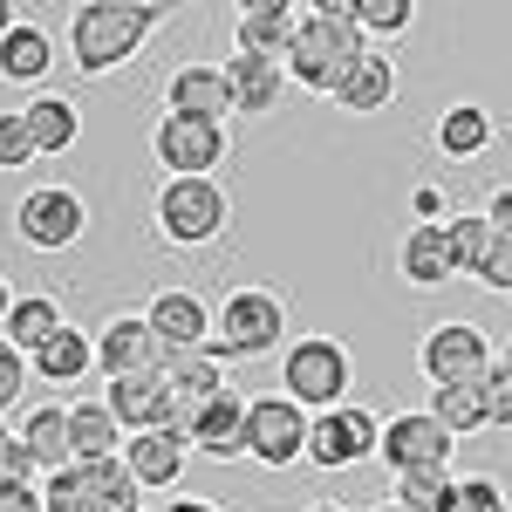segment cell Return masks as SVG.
Masks as SVG:
<instances>
[{"instance_id":"5","label":"cell","mask_w":512,"mask_h":512,"mask_svg":"<svg viewBox=\"0 0 512 512\" xmlns=\"http://www.w3.org/2000/svg\"><path fill=\"white\" fill-rule=\"evenodd\" d=\"M233 226V198L219 178H164L158 185V233L171 246H212Z\"/></svg>"},{"instance_id":"39","label":"cell","mask_w":512,"mask_h":512,"mask_svg":"<svg viewBox=\"0 0 512 512\" xmlns=\"http://www.w3.org/2000/svg\"><path fill=\"white\" fill-rule=\"evenodd\" d=\"M21 390H28V355L0 342V417H7V410L21 403Z\"/></svg>"},{"instance_id":"49","label":"cell","mask_w":512,"mask_h":512,"mask_svg":"<svg viewBox=\"0 0 512 512\" xmlns=\"http://www.w3.org/2000/svg\"><path fill=\"white\" fill-rule=\"evenodd\" d=\"M499 362H506V369H512V342H506V355H499Z\"/></svg>"},{"instance_id":"32","label":"cell","mask_w":512,"mask_h":512,"mask_svg":"<svg viewBox=\"0 0 512 512\" xmlns=\"http://www.w3.org/2000/svg\"><path fill=\"white\" fill-rule=\"evenodd\" d=\"M451 485H458V472H451V465H424V472H403V478H396V506H403V512H444Z\"/></svg>"},{"instance_id":"16","label":"cell","mask_w":512,"mask_h":512,"mask_svg":"<svg viewBox=\"0 0 512 512\" xmlns=\"http://www.w3.org/2000/svg\"><path fill=\"white\" fill-rule=\"evenodd\" d=\"M158 335H151V321L144 315H110L96 328V369L117 383V376H137V369H158Z\"/></svg>"},{"instance_id":"10","label":"cell","mask_w":512,"mask_h":512,"mask_svg":"<svg viewBox=\"0 0 512 512\" xmlns=\"http://www.w3.org/2000/svg\"><path fill=\"white\" fill-rule=\"evenodd\" d=\"M246 458L253 465H301L308 458V410L287 396H253L246 403Z\"/></svg>"},{"instance_id":"34","label":"cell","mask_w":512,"mask_h":512,"mask_svg":"<svg viewBox=\"0 0 512 512\" xmlns=\"http://www.w3.org/2000/svg\"><path fill=\"white\" fill-rule=\"evenodd\" d=\"M431 417L444 424L451 437H465L485 424V403H478V383H444V390L431 396Z\"/></svg>"},{"instance_id":"33","label":"cell","mask_w":512,"mask_h":512,"mask_svg":"<svg viewBox=\"0 0 512 512\" xmlns=\"http://www.w3.org/2000/svg\"><path fill=\"white\" fill-rule=\"evenodd\" d=\"M410 21H417V7H410V0H355V28H362V41H369V48L396 41Z\"/></svg>"},{"instance_id":"23","label":"cell","mask_w":512,"mask_h":512,"mask_svg":"<svg viewBox=\"0 0 512 512\" xmlns=\"http://www.w3.org/2000/svg\"><path fill=\"white\" fill-rule=\"evenodd\" d=\"M185 444L205 451V458H246V396L226 390L219 403H205L192 417V431H185Z\"/></svg>"},{"instance_id":"1","label":"cell","mask_w":512,"mask_h":512,"mask_svg":"<svg viewBox=\"0 0 512 512\" xmlns=\"http://www.w3.org/2000/svg\"><path fill=\"white\" fill-rule=\"evenodd\" d=\"M362 48H369V41L355 28V0H328V7H308V14L294 21V41H287L280 69H287V82H301V89H315V96H335V82L349 76V62Z\"/></svg>"},{"instance_id":"37","label":"cell","mask_w":512,"mask_h":512,"mask_svg":"<svg viewBox=\"0 0 512 512\" xmlns=\"http://www.w3.org/2000/svg\"><path fill=\"white\" fill-rule=\"evenodd\" d=\"M444 512H506V492H499L492 478H458L451 499H444Z\"/></svg>"},{"instance_id":"42","label":"cell","mask_w":512,"mask_h":512,"mask_svg":"<svg viewBox=\"0 0 512 512\" xmlns=\"http://www.w3.org/2000/svg\"><path fill=\"white\" fill-rule=\"evenodd\" d=\"M485 226H492L499 239H512V185H499V192L485 198Z\"/></svg>"},{"instance_id":"8","label":"cell","mask_w":512,"mask_h":512,"mask_svg":"<svg viewBox=\"0 0 512 512\" xmlns=\"http://www.w3.org/2000/svg\"><path fill=\"white\" fill-rule=\"evenodd\" d=\"M89 226V205L69 185H35V192L14 205V239L35 246V253H69Z\"/></svg>"},{"instance_id":"35","label":"cell","mask_w":512,"mask_h":512,"mask_svg":"<svg viewBox=\"0 0 512 512\" xmlns=\"http://www.w3.org/2000/svg\"><path fill=\"white\" fill-rule=\"evenodd\" d=\"M35 137H28V117L21 110H0V171H21V164H35Z\"/></svg>"},{"instance_id":"47","label":"cell","mask_w":512,"mask_h":512,"mask_svg":"<svg viewBox=\"0 0 512 512\" xmlns=\"http://www.w3.org/2000/svg\"><path fill=\"white\" fill-rule=\"evenodd\" d=\"M376 512H403V506H396V499H383V506H376Z\"/></svg>"},{"instance_id":"48","label":"cell","mask_w":512,"mask_h":512,"mask_svg":"<svg viewBox=\"0 0 512 512\" xmlns=\"http://www.w3.org/2000/svg\"><path fill=\"white\" fill-rule=\"evenodd\" d=\"M7 437H14V431H7V417H0V444H7Z\"/></svg>"},{"instance_id":"29","label":"cell","mask_w":512,"mask_h":512,"mask_svg":"<svg viewBox=\"0 0 512 512\" xmlns=\"http://www.w3.org/2000/svg\"><path fill=\"white\" fill-rule=\"evenodd\" d=\"M48 69H55V41H48V28H41V21H14L7 41H0V76L7 82H41Z\"/></svg>"},{"instance_id":"36","label":"cell","mask_w":512,"mask_h":512,"mask_svg":"<svg viewBox=\"0 0 512 512\" xmlns=\"http://www.w3.org/2000/svg\"><path fill=\"white\" fill-rule=\"evenodd\" d=\"M478 403H485V424H512V369L506 362H492L478 376Z\"/></svg>"},{"instance_id":"11","label":"cell","mask_w":512,"mask_h":512,"mask_svg":"<svg viewBox=\"0 0 512 512\" xmlns=\"http://www.w3.org/2000/svg\"><path fill=\"white\" fill-rule=\"evenodd\" d=\"M451 451H458V437L444 431L431 410H396L390 424L376 431V458H383L396 478L424 472V465H451Z\"/></svg>"},{"instance_id":"20","label":"cell","mask_w":512,"mask_h":512,"mask_svg":"<svg viewBox=\"0 0 512 512\" xmlns=\"http://www.w3.org/2000/svg\"><path fill=\"white\" fill-rule=\"evenodd\" d=\"M390 96H396V62L383 55V48H362L349 62V76L335 82V110H349V117H376V110H390Z\"/></svg>"},{"instance_id":"14","label":"cell","mask_w":512,"mask_h":512,"mask_svg":"<svg viewBox=\"0 0 512 512\" xmlns=\"http://www.w3.org/2000/svg\"><path fill=\"white\" fill-rule=\"evenodd\" d=\"M226 390H233V383L219 376V355H171V362H164V403H171V431L185 437L198 410H205V403H219Z\"/></svg>"},{"instance_id":"12","label":"cell","mask_w":512,"mask_h":512,"mask_svg":"<svg viewBox=\"0 0 512 512\" xmlns=\"http://www.w3.org/2000/svg\"><path fill=\"white\" fill-rule=\"evenodd\" d=\"M417 369L431 376V390H444V383H478L492 369V342H485V328H472V321H444V328H431L417 342Z\"/></svg>"},{"instance_id":"3","label":"cell","mask_w":512,"mask_h":512,"mask_svg":"<svg viewBox=\"0 0 512 512\" xmlns=\"http://www.w3.org/2000/svg\"><path fill=\"white\" fill-rule=\"evenodd\" d=\"M349 390H355V362L335 335H301V342L280 349V396L301 403L308 417L349 403Z\"/></svg>"},{"instance_id":"7","label":"cell","mask_w":512,"mask_h":512,"mask_svg":"<svg viewBox=\"0 0 512 512\" xmlns=\"http://www.w3.org/2000/svg\"><path fill=\"white\" fill-rule=\"evenodd\" d=\"M151 158L171 178H212L233 158V137H226V123H205V117H158L151 123Z\"/></svg>"},{"instance_id":"38","label":"cell","mask_w":512,"mask_h":512,"mask_svg":"<svg viewBox=\"0 0 512 512\" xmlns=\"http://www.w3.org/2000/svg\"><path fill=\"white\" fill-rule=\"evenodd\" d=\"M478 287H492V294H512V239H499L492 233V253H485V260H478Z\"/></svg>"},{"instance_id":"43","label":"cell","mask_w":512,"mask_h":512,"mask_svg":"<svg viewBox=\"0 0 512 512\" xmlns=\"http://www.w3.org/2000/svg\"><path fill=\"white\" fill-rule=\"evenodd\" d=\"M151 512H219L212 499H192V492H171V499H158Z\"/></svg>"},{"instance_id":"25","label":"cell","mask_w":512,"mask_h":512,"mask_svg":"<svg viewBox=\"0 0 512 512\" xmlns=\"http://www.w3.org/2000/svg\"><path fill=\"white\" fill-rule=\"evenodd\" d=\"M21 444H28L35 472H48V478L76 465V451H69V410H62V403H35V410L21 417Z\"/></svg>"},{"instance_id":"40","label":"cell","mask_w":512,"mask_h":512,"mask_svg":"<svg viewBox=\"0 0 512 512\" xmlns=\"http://www.w3.org/2000/svg\"><path fill=\"white\" fill-rule=\"evenodd\" d=\"M21 478H35V458H28V444H21V431L0 444V485H21Z\"/></svg>"},{"instance_id":"22","label":"cell","mask_w":512,"mask_h":512,"mask_svg":"<svg viewBox=\"0 0 512 512\" xmlns=\"http://www.w3.org/2000/svg\"><path fill=\"white\" fill-rule=\"evenodd\" d=\"M294 21H301V7H287V0H253V7H239L233 55H267V62H280L287 41H294Z\"/></svg>"},{"instance_id":"4","label":"cell","mask_w":512,"mask_h":512,"mask_svg":"<svg viewBox=\"0 0 512 512\" xmlns=\"http://www.w3.org/2000/svg\"><path fill=\"white\" fill-rule=\"evenodd\" d=\"M287 342V301L274 287H233L219 301V321H212V355L219 362H260Z\"/></svg>"},{"instance_id":"41","label":"cell","mask_w":512,"mask_h":512,"mask_svg":"<svg viewBox=\"0 0 512 512\" xmlns=\"http://www.w3.org/2000/svg\"><path fill=\"white\" fill-rule=\"evenodd\" d=\"M0 512H41V485L21 478V485H0Z\"/></svg>"},{"instance_id":"13","label":"cell","mask_w":512,"mask_h":512,"mask_svg":"<svg viewBox=\"0 0 512 512\" xmlns=\"http://www.w3.org/2000/svg\"><path fill=\"white\" fill-rule=\"evenodd\" d=\"M151 335H158V355H212V308L198 301L192 287H164L158 301L144 308Z\"/></svg>"},{"instance_id":"6","label":"cell","mask_w":512,"mask_h":512,"mask_svg":"<svg viewBox=\"0 0 512 512\" xmlns=\"http://www.w3.org/2000/svg\"><path fill=\"white\" fill-rule=\"evenodd\" d=\"M41 512H144V485L123 472V458L69 465L41 485Z\"/></svg>"},{"instance_id":"28","label":"cell","mask_w":512,"mask_h":512,"mask_svg":"<svg viewBox=\"0 0 512 512\" xmlns=\"http://www.w3.org/2000/svg\"><path fill=\"white\" fill-rule=\"evenodd\" d=\"M28 137H35V151L41 158H62V151H76V137H82V110L69 103V96H35L28 110Z\"/></svg>"},{"instance_id":"24","label":"cell","mask_w":512,"mask_h":512,"mask_svg":"<svg viewBox=\"0 0 512 512\" xmlns=\"http://www.w3.org/2000/svg\"><path fill=\"white\" fill-rule=\"evenodd\" d=\"M69 451H76V465L123 458V424L110 417V403H103V396H82V403H69Z\"/></svg>"},{"instance_id":"19","label":"cell","mask_w":512,"mask_h":512,"mask_svg":"<svg viewBox=\"0 0 512 512\" xmlns=\"http://www.w3.org/2000/svg\"><path fill=\"white\" fill-rule=\"evenodd\" d=\"M89 369H96V328H76V321H62V328L28 355V376L55 383V390H76Z\"/></svg>"},{"instance_id":"2","label":"cell","mask_w":512,"mask_h":512,"mask_svg":"<svg viewBox=\"0 0 512 512\" xmlns=\"http://www.w3.org/2000/svg\"><path fill=\"white\" fill-rule=\"evenodd\" d=\"M164 21V7H151V0H89V7H76L69 14V55H76L82 76H110V69H123L144 41H151V28Z\"/></svg>"},{"instance_id":"46","label":"cell","mask_w":512,"mask_h":512,"mask_svg":"<svg viewBox=\"0 0 512 512\" xmlns=\"http://www.w3.org/2000/svg\"><path fill=\"white\" fill-rule=\"evenodd\" d=\"M308 512H349V506H335V499H328V506H308Z\"/></svg>"},{"instance_id":"9","label":"cell","mask_w":512,"mask_h":512,"mask_svg":"<svg viewBox=\"0 0 512 512\" xmlns=\"http://www.w3.org/2000/svg\"><path fill=\"white\" fill-rule=\"evenodd\" d=\"M376 431L383 424L362 403H335V410L308 417V465H321V472H355V465L376 458Z\"/></svg>"},{"instance_id":"44","label":"cell","mask_w":512,"mask_h":512,"mask_svg":"<svg viewBox=\"0 0 512 512\" xmlns=\"http://www.w3.org/2000/svg\"><path fill=\"white\" fill-rule=\"evenodd\" d=\"M14 21H21V14H14V7L0 0V41H7V28H14Z\"/></svg>"},{"instance_id":"30","label":"cell","mask_w":512,"mask_h":512,"mask_svg":"<svg viewBox=\"0 0 512 512\" xmlns=\"http://www.w3.org/2000/svg\"><path fill=\"white\" fill-rule=\"evenodd\" d=\"M492 137H499V123H492V110H478V103H451L437 117V151L444 158H478V151H492Z\"/></svg>"},{"instance_id":"27","label":"cell","mask_w":512,"mask_h":512,"mask_svg":"<svg viewBox=\"0 0 512 512\" xmlns=\"http://www.w3.org/2000/svg\"><path fill=\"white\" fill-rule=\"evenodd\" d=\"M62 308H55V294H14V308H7V321H0V342L21 355H35L55 328H62Z\"/></svg>"},{"instance_id":"26","label":"cell","mask_w":512,"mask_h":512,"mask_svg":"<svg viewBox=\"0 0 512 512\" xmlns=\"http://www.w3.org/2000/svg\"><path fill=\"white\" fill-rule=\"evenodd\" d=\"M396 267L410 287H444V280L458 274L451 267V246H444V226H410L403 246H396Z\"/></svg>"},{"instance_id":"18","label":"cell","mask_w":512,"mask_h":512,"mask_svg":"<svg viewBox=\"0 0 512 512\" xmlns=\"http://www.w3.org/2000/svg\"><path fill=\"white\" fill-rule=\"evenodd\" d=\"M103 403H110V417L123 424V437H137V431H171V403H164V362H158V369H137V376H117Z\"/></svg>"},{"instance_id":"21","label":"cell","mask_w":512,"mask_h":512,"mask_svg":"<svg viewBox=\"0 0 512 512\" xmlns=\"http://www.w3.org/2000/svg\"><path fill=\"white\" fill-rule=\"evenodd\" d=\"M219 76H226V96H233V117H274L280 89H287V69L267 62V55H233V62H219Z\"/></svg>"},{"instance_id":"17","label":"cell","mask_w":512,"mask_h":512,"mask_svg":"<svg viewBox=\"0 0 512 512\" xmlns=\"http://www.w3.org/2000/svg\"><path fill=\"white\" fill-rule=\"evenodd\" d=\"M164 117H205V123L233 117V96H226L219 62H185V69H171V82H164Z\"/></svg>"},{"instance_id":"45","label":"cell","mask_w":512,"mask_h":512,"mask_svg":"<svg viewBox=\"0 0 512 512\" xmlns=\"http://www.w3.org/2000/svg\"><path fill=\"white\" fill-rule=\"evenodd\" d=\"M7 308H14V287H7V280H0V321H7Z\"/></svg>"},{"instance_id":"15","label":"cell","mask_w":512,"mask_h":512,"mask_svg":"<svg viewBox=\"0 0 512 512\" xmlns=\"http://www.w3.org/2000/svg\"><path fill=\"white\" fill-rule=\"evenodd\" d=\"M185 458H192V444H185L178 431H137V437H123V472L137 478L144 492H178Z\"/></svg>"},{"instance_id":"31","label":"cell","mask_w":512,"mask_h":512,"mask_svg":"<svg viewBox=\"0 0 512 512\" xmlns=\"http://www.w3.org/2000/svg\"><path fill=\"white\" fill-rule=\"evenodd\" d=\"M444 246H451V267H458V274H478V260L492 253L485 212H451V219H444Z\"/></svg>"}]
</instances>
